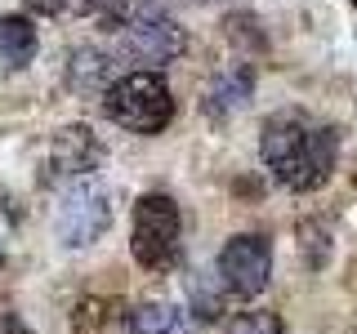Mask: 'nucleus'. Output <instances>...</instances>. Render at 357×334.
I'll return each instance as SVG.
<instances>
[{"label": "nucleus", "mask_w": 357, "mask_h": 334, "mask_svg": "<svg viewBox=\"0 0 357 334\" xmlns=\"http://www.w3.org/2000/svg\"><path fill=\"white\" fill-rule=\"evenodd\" d=\"M67 5H72V0H27L31 14H63Z\"/></svg>", "instance_id": "nucleus-16"}, {"label": "nucleus", "mask_w": 357, "mask_h": 334, "mask_svg": "<svg viewBox=\"0 0 357 334\" xmlns=\"http://www.w3.org/2000/svg\"><path fill=\"white\" fill-rule=\"evenodd\" d=\"M178 237H183V218H178V205L161 192H148L134 205V237L130 250L134 259L152 272H165L178 259Z\"/></svg>", "instance_id": "nucleus-4"}, {"label": "nucleus", "mask_w": 357, "mask_h": 334, "mask_svg": "<svg viewBox=\"0 0 357 334\" xmlns=\"http://www.w3.org/2000/svg\"><path fill=\"white\" fill-rule=\"evenodd\" d=\"M245 103H250V72H228L219 76L215 89L206 94V111L210 116H228V111H241Z\"/></svg>", "instance_id": "nucleus-11"}, {"label": "nucleus", "mask_w": 357, "mask_h": 334, "mask_svg": "<svg viewBox=\"0 0 357 334\" xmlns=\"http://www.w3.org/2000/svg\"><path fill=\"white\" fill-rule=\"evenodd\" d=\"M107 299H81V303H76V312H72V330L76 334H98L107 326Z\"/></svg>", "instance_id": "nucleus-13"}, {"label": "nucleus", "mask_w": 357, "mask_h": 334, "mask_svg": "<svg viewBox=\"0 0 357 334\" xmlns=\"http://www.w3.org/2000/svg\"><path fill=\"white\" fill-rule=\"evenodd\" d=\"M0 263H5V254H0Z\"/></svg>", "instance_id": "nucleus-18"}, {"label": "nucleus", "mask_w": 357, "mask_h": 334, "mask_svg": "<svg viewBox=\"0 0 357 334\" xmlns=\"http://www.w3.org/2000/svg\"><path fill=\"white\" fill-rule=\"evenodd\" d=\"M223 334H282V317L277 312H241L237 321H228Z\"/></svg>", "instance_id": "nucleus-14"}, {"label": "nucleus", "mask_w": 357, "mask_h": 334, "mask_svg": "<svg viewBox=\"0 0 357 334\" xmlns=\"http://www.w3.org/2000/svg\"><path fill=\"white\" fill-rule=\"evenodd\" d=\"M67 85H72L76 94H85V98L107 94L112 89V58L103 49H94V45L72 49V58H67Z\"/></svg>", "instance_id": "nucleus-8"}, {"label": "nucleus", "mask_w": 357, "mask_h": 334, "mask_svg": "<svg viewBox=\"0 0 357 334\" xmlns=\"http://www.w3.org/2000/svg\"><path fill=\"white\" fill-rule=\"evenodd\" d=\"M103 161V148L85 125H63L50 143V174L59 178H89V170Z\"/></svg>", "instance_id": "nucleus-7"}, {"label": "nucleus", "mask_w": 357, "mask_h": 334, "mask_svg": "<svg viewBox=\"0 0 357 334\" xmlns=\"http://www.w3.org/2000/svg\"><path fill=\"white\" fill-rule=\"evenodd\" d=\"M103 22L121 36V49L139 63H174L188 49V31L170 18L161 0H98Z\"/></svg>", "instance_id": "nucleus-2"}, {"label": "nucleus", "mask_w": 357, "mask_h": 334, "mask_svg": "<svg viewBox=\"0 0 357 334\" xmlns=\"http://www.w3.org/2000/svg\"><path fill=\"white\" fill-rule=\"evenodd\" d=\"M126 321H130V334H192L188 321L170 303H139V308H130Z\"/></svg>", "instance_id": "nucleus-10"}, {"label": "nucleus", "mask_w": 357, "mask_h": 334, "mask_svg": "<svg viewBox=\"0 0 357 334\" xmlns=\"http://www.w3.org/2000/svg\"><path fill=\"white\" fill-rule=\"evenodd\" d=\"M107 116L130 134H161L174 120V94L165 85V76L156 72H130L121 81H112L103 94Z\"/></svg>", "instance_id": "nucleus-3"}, {"label": "nucleus", "mask_w": 357, "mask_h": 334, "mask_svg": "<svg viewBox=\"0 0 357 334\" xmlns=\"http://www.w3.org/2000/svg\"><path fill=\"white\" fill-rule=\"evenodd\" d=\"M268 276H273V245L264 237L245 232V237H232L219 250V281L228 294L255 299V294H264Z\"/></svg>", "instance_id": "nucleus-6"}, {"label": "nucleus", "mask_w": 357, "mask_h": 334, "mask_svg": "<svg viewBox=\"0 0 357 334\" xmlns=\"http://www.w3.org/2000/svg\"><path fill=\"white\" fill-rule=\"evenodd\" d=\"M0 334H27V326H22L14 312H0Z\"/></svg>", "instance_id": "nucleus-17"}, {"label": "nucleus", "mask_w": 357, "mask_h": 334, "mask_svg": "<svg viewBox=\"0 0 357 334\" xmlns=\"http://www.w3.org/2000/svg\"><path fill=\"white\" fill-rule=\"evenodd\" d=\"M112 223V196L98 178H76L59 200V237L72 250H85L107 232Z\"/></svg>", "instance_id": "nucleus-5"}, {"label": "nucleus", "mask_w": 357, "mask_h": 334, "mask_svg": "<svg viewBox=\"0 0 357 334\" xmlns=\"http://www.w3.org/2000/svg\"><path fill=\"white\" fill-rule=\"evenodd\" d=\"M36 54V27L22 14H5L0 18V63L5 67H27Z\"/></svg>", "instance_id": "nucleus-9"}, {"label": "nucleus", "mask_w": 357, "mask_h": 334, "mask_svg": "<svg viewBox=\"0 0 357 334\" xmlns=\"http://www.w3.org/2000/svg\"><path fill=\"white\" fill-rule=\"evenodd\" d=\"M299 250H304L308 267H326V259H331L326 228H321V223H299Z\"/></svg>", "instance_id": "nucleus-12"}, {"label": "nucleus", "mask_w": 357, "mask_h": 334, "mask_svg": "<svg viewBox=\"0 0 357 334\" xmlns=\"http://www.w3.org/2000/svg\"><path fill=\"white\" fill-rule=\"evenodd\" d=\"M192 308H197V317H201V321H215L219 312H223V299H219V294H215L210 285L192 281Z\"/></svg>", "instance_id": "nucleus-15"}, {"label": "nucleus", "mask_w": 357, "mask_h": 334, "mask_svg": "<svg viewBox=\"0 0 357 334\" xmlns=\"http://www.w3.org/2000/svg\"><path fill=\"white\" fill-rule=\"evenodd\" d=\"M335 129L317 125V120L299 116V111H282L273 116L259 134V156L273 170V178L290 192H317L335 170Z\"/></svg>", "instance_id": "nucleus-1"}]
</instances>
